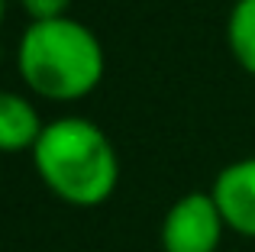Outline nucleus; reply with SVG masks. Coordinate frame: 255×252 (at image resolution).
<instances>
[{
	"mask_svg": "<svg viewBox=\"0 0 255 252\" xmlns=\"http://www.w3.org/2000/svg\"><path fill=\"white\" fill-rule=\"evenodd\" d=\"M16 75L32 94L71 104L94 94L107 75L104 42L81 19L29 23L16 42Z\"/></svg>",
	"mask_w": 255,
	"mask_h": 252,
	"instance_id": "1",
	"label": "nucleus"
},
{
	"mask_svg": "<svg viewBox=\"0 0 255 252\" xmlns=\"http://www.w3.org/2000/svg\"><path fill=\"white\" fill-rule=\"evenodd\" d=\"M29 155L39 181L71 207H100L117 191V149L110 136L84 117H58L45 123Z\"/></svg>",
	"mask_w": 255,
	"mask_h": 252,
	"instance_id": "2",
	"label": "nucleus"
},
{
	"mask_svg": "<svg viewBox=\"0 0 255 252\" xmlns=\"http://www.w3.org/2000/svg\"><path fill=\"white\" fill-rule=\"evenodd\" d=\"M223 214L210 191H187L168 207L162 220L165 252H217L223 240Z\"/></svg>",
	"mask_w": 255,
	"mask_h": 252,
	"instance_id": "3",
	"label": "nucleus"
},
{
	"mask_svg": "<svg viewBox=\"0 0 255 252\" xmlns=\"http://www.w3.org/2000/svg\"><path fill=\"white\" fill-rule=\"evenodd\" d=\"M226 230L255 240V155L230 162L210 188Z\"/></svg>",
	"mask_w": 255,
	"mask_h": 252,
	"instance_id": "4",
	"label": "nucleus"
},
{
	"mask_svg": "<svg viewBox=\"0 0 255 252\" xmlns=\"http://www.w3.org/2000/svg\"><path fill=\"white\" fill-rule=\"evenodd\" d=\"M45 123L39 120L29 97L16 91H0V152H32Z\"/></svg>",
	"mask_w": 255,
	"mask_h": 252,
	"instance_id": "5",
	"label": "nucleus"
},
{
	"mask_svg": "<svg viewBox=\"0 0 255 252\" xmlns=\"http://www.w3.org/2000/svg\"><path fill=\"white\" fill-rule=\"evenodd\" d=\"M226 45L246 75L255 78V0H236L226 16Z\"/></svg>",
	"mask_w": 255,
	"mask_h": 252,
	"instance_id": "6",
	"label": "nucleus"
},
{
	"mask_svg": "<svg viewBox=\"0 0 255 252\" xmlns=\"http://www.w3.org/2000/svg\"><path fill=\"white\" fill-rule=\"evenodd\" d=\"M71 3H75V0H19V6H23V13L29 16V23L68 16Z\"/></svg>",
	"mask_w": 255,
	"mask_h": 252,
	"instance_id": "7",
	"label": "nucleus"
},
{
	"mask_svg": "<svg viewBox=\"0 0 255 252\" xmlns=\"http://www.w3.org/2000/svg\"><path fill=\"white\" fill-rule=\"evenodd\" d=\"M3 16H6V0H0V26H3Z\"/></svg>",
	"mask_w": 255,
	"mask_h": 252,
	"instance_id": "8",
	"label": "nucleus"
}]
</instances>
